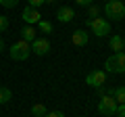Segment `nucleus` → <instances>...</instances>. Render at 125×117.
<instances>
[{"label":"nucleus","instance_id":"1","mask_svg":"<svg viewBox=\"0 0 125 117\" xmlns=\"http://www.w3.org/2000/svg\"><path fill=\"white\" fill-rule=\"evenodd\" d=\"M9 52H10V58H13V61H25L31 54V44L25 42V40H19V42H15V44L10 46Z\"/></svg>","mask_w":125,"mask_h":117},{"label":"nucleus","instance_id":"2","mask_svg":"<svg viewBox=\"0 0 125 117\" xmlns=\"http://www.w3.org/2000/svg\"><path fill=\"white\" fill-rule=\"evenodd\" d=\"M88 27L92 29L94 36H98V38H104L106 34H111V23L106 21L104 17H94L88 21Z\"/></svg>","mask_w":125,"mask_h":117},{"label":"nucleus","instance_id":"3","mask_svg":"<svg viewBox=\"0 0 125 117\" xmlns=\"http://www.w3.org/2000/svg\"><path fill=\"white\" fill-rule=\"evenodd\" d=\"M108 73H125V52H115L104 63Z\"/></svg>","mask_w":125,"mask_h":117},{"label":"nucleus","instance_id":"4","mask_svg":"<svg viewBox=\"0 0 125 117\" xmlns=\"http://www.w3.org/2000/svg\"><path fill=\"white\" fill-rule=\"evenodd\" d=\"M104 13L113 21H121V19H125V6L121 0H108L106 6H104Z\"/></svg>","mask_w":125,"mask_h":117},{"label":"nucleus","instance_id":"5","mask_svg":"<svg viewBox=\"0 0 125 117\" xmlns=\"http://www.w3.org/2000/svg\"><path fill=\"white\" fill-rule=\"evenodd\" d=\"M85 84L94 86V88H102V86L106 84V71H100V69L90 71L88 77H85Z\"/></svg>","mask_w":125,"mask_h":117},{"label":"nucleus","instance_id":"6","mask_svg":"<svg viewBox=\"0 0 125 117\" xmlns=\"http://www.w3.org/2000/svg\"><path fill=\"white\" fill-rule=\"evenodd\" d=\"M98 111L102 115H115L117 113V100L113 96H102L98 103Z\"/></svg>","mask_w":125,"mask_h":117},{"label":"nucleus","instance_id":"7","mask_svg":"<svg viewBox=\"0 0 125 117\" xmlns=\"http://www.w3.org/2000/svg\"><path fill=\"white\" fill-rule=\"evenodd\" d=\"M31 52H36L38 57H44V54L50 52V42L46 38H36L31 42Z\"/></svg>","mask_w":125,"mask_h":117},{"label":"nucleus","instance_id":"8","mask_svg":"<svg viewBox=\"0 0 125 117\" xmlns=\"http://www.w3.org/2000/svg\"><path fill=\"white\" fill-rule=\"evenodd\" d=\"M21 17H23V21H25V23H29V25H33V23H40V21H42V15H40V11H38V9H31V6L23 9Z\"/></svg>","mask_w":125,"mask_h":117},{"label":"nucleus","instance_id":"9","mask_svg":"<svg viewBox=\"0 0 125 117\" xmlns=\"http://www.w3.org/2000/svg\"><path fill=\"white\" fill-rule=\"evenodd\" d=\"M88 32L85 29H77V32L71 34V44L73 46H88Z\"/></svg>","mask_w":125,"mask_h":117},{"label":"nucleus","instance_id":"10","mask_svg":"<svg viewBox=\"0 0 125 117\" xmlns=\"http://www.w3.org/2000/svg\"><path fill=\"white\" fill-rule=\"evenodd\" d=\"M56 19H58L61 23H69V21L75 19V11H73L71 6H61L58 13H56Z\"/></svg>","mask_w":125,"mask_h":117},{"label":"nucleus","instance_id":"11","mask_svg":"<svg viewBox=\"0 0 125 117\" xmlns=\"http://www.w3.org/2000/svg\"><path fill=\"white\" fill-rule=\"evenodd\" d=\"M108 46H111V50H115V52H123V48H125V40H123L121 36H111Z\"/></svg>","mask_w":125,"mask_h":117},{"label":"nucleus","instance_id":"12","mask_svg":"<svg viewBox=\"0 0 125 117\" xmlns=\"http://www.w3.org/2000/svg\"><path fill=\"white\" fill-rule=\"evenodd\" d=\"M36 38H38V32H36V29H33V27H31V25H27L25 29H23V32H21V40L29 42V44H31V42H33V40H36Z\"/></svg>","mask_w":125,"mask_h":117},{"label":"nucleus","instance_id":"13","mask_svg":"<svg viewBox=\"0 0 125 117\" xmlns=\"http://www.w3.org/2000/svg\"><path fill=\"white\" fill-rule=\"evenodd\" d=\"M10 98H13V92L9 88H4V86H0V105H6Z\"/></svg>","mask_w":125,"mask_h":117},{"label":"nucleus","instance_id":"14","mask_svg":"<svg viewBox=\"0 0 125 117\" xmlns=\"http://www.w3.org/2000/svg\"><path fill=\"white\" fill-rule=\"evenodd\" d=\"M113 98L117 100V105H125V88H115L113 90Z\"/></svg>","mask_w":125,"mask_h":117},{"label":"nucleus","instance_id":"15","mask_svg":"<svg viewBox=\"0 0 125 117\" xmlns=\"http://www.w3.org/2000/svg\"><path fill=\"white\" fill-rule=\"evenodd\" d=\"M46 113H48V111H46V107H44L42 103H38V105L31 107V115H33V117H44Z\"/></svg>","mask_w":125,"mask_h":117},{"label":"nucleus","instance_id":"16","mask_svg":"<svg viewBox=\"0 0 125 117\" xmlns=\"http://www.w3.org/2000/svg\"><path fill=\"white\" fill-rule=\"evenodd\" d=\"M38 27H40V32H44V34H50V32H52V25H50V21H44V19L38 23Z\"/></svg>","mask_w":125,"mask_h":117},{"label":"nucleus","instance_id":"17","mask_svg":"<svg viewBox=\"0 0 125 117\" xmlns=\"http://www.w3.org/2000/svg\"><path fill=\"white\" fill-rule=\"evenodd\" d=\"M6 27H9V19H6V17H4V15H0V34L4 32Z\"/></svg>","mask_w":125,"mask_h":117},{"label":"nucleus","instance_id":"18","mask_svg":"<svg viewBox=\"0 0 125 117\" xmlns=\"http://www.w3.org/2000/svg\"><path fill=\"white\" fill-rule=\"evenodd\" d=\"M19 0H0V4H4L6 9H13V6H17Z\"/></svg>","mask_w":125,"mask_h":117},{"label":"nucleus","instance_id":"19","mask_svg":"<svg viewBox=\"0 0 125 117\" xmlns=\"http://www.w3.org/2000/svg\"><path fill=\"white\" fill-rule=\"evenodd\" d=\"M27 2H29V6H31V9H38V6L46 4V0H27Z\"/></svg>","mask_w":125,"mask_h":117},{"label":"nucleus","instance_id":"20","mask_svg":"<svg viewBox=\"0 0 125 117\" xmlns=\"http://www.w3.org/2000/svg\"><path fill=\"white\" fill-rule=\"evenodd\" d=\"M115 115L125 117V105H117V113H115Z\"/></svg>","mask_w":125,"mask_h":117},{"label":"nucleus","instance_id":"21","mask_svg":"<svg viewBox=\"0 0 125 117\" xmlns=\"http://www.w3.org/2000/svg\"><path fill=\"white\" fill-rule=\"evenodd\" d=\"M44 117H65V113H61V111H50V113H46Z\"/></svg>","mask_w":125,"mask_h":117},{"label":"nucleus","instance_id":"22","mask_svg":"<svg viewBox=\"0 0 125 117\" xmlns=\"http://www.w3.org/2000/svg\"><path fill=\"white\" fill-rule=\"evenodd\" d=\"M75 2H77L79 6H90V4L94 2V0H75Z\"/></svg>","mask_w":125,"mask_h":117},{"label":"nucleus","instance_id":"23","mask_svg":"<svg viewBox=\"0 0 125 117\" xmlns=\"http://www.w3.org/2000/svg\"><path fill=\"white\" fill-rule=\"evenodd\" d=\"M90 15H92V17H96V15H98V9H96V6H92V4H90Z\"/></svg>","mask_w":125,"mask_h":117},{"label":"nucleus","instance_id":"24","mask_svg":"<svg viewBox=\"0 0 125 117\" xmlns=\"http://www.w3.org/2000/svg\"><path fill=\"white\" fill-rule=\"evenodd\" d=\"M2 52H4V42L0 40V54H2Z\"/></svg>","mask_w":125,"mask_h":117},{"label":"nucleus","instance_id":"25","mask_svg":"<svg viewBox=\"0 0 125 117\" xmlns=\"http://www.w3.org/2000/svg\"><path fill=\"white\" fill-rule=\"evenodd\" d=\"M54 2H58V0H46V4H54Z\"/></svg>","mask_w":125,"mask_h":117},{"label":"nucleus","instance_id":"26","mask_svg":"<svg viewBox=\"0 0 125 117\" xmlns=\"http://www.w3.org/2000/svg\"><path fill=\"white\" fill-rule=\"evenodd\" d=\"M123 6H125V0H123Z\"/></svg>","mask_w":125,"mask_h":117},{"label":"nucleus","instance_id":"27","mask_svg":"<svg viewBox=\"0 0 125 117\" xmlns=\"http://www.w3.org/2000/svg\"><path fill=\"white\" fill-rule=\"evenodd\" d=\"M121 2H123V0H121Z\"/></svg>","mask_w":125,"mask_h":117}]
</instances>
